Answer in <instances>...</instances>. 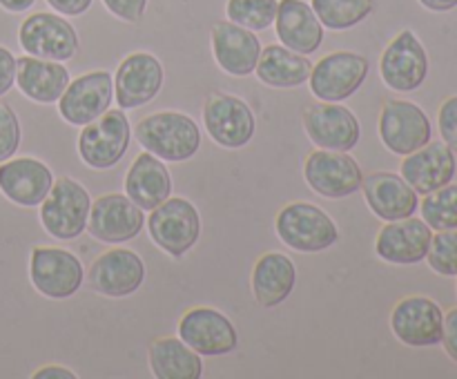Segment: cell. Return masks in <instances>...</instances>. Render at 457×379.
<instances>
[{
	"label": "cell",
	"mask_w": 457,
	"mask_h": 379,
	"mask_svg": "<svg viewBox=\"0 0 457 379\" xmlns=\"http://www.w3.org/2000/svg\"><path fill=\"white\" fill-rule=\"evenodd\" d=\"M125 194L143 210L150 212L172 194V177L170 169L152 152H143L129 165L125 174Z\"/></svg>",
	"instance_id": "obj_26"
},
{
	"label": "cell",
	"mask_w": 457,
	"mask_h": 379,
	"mask_svg": "<svg viewBox=\"0 0 457 379\" xmlns=\"http://www.w3.org/2000/svg\"><path fill=\"white\" fill-rule=\"evenodd\" d=\"M391 330L404 346H436L442 342L445 312L433 299L422 297V294L404 297L393 308Z\"/></svg>",
	"instance_id": "obj_18"
},
{
	"label": "cell",
	"mask_w": 457,
	"mask_h": 379,
	"mask_svg": "<svg viewBox=\"0 0 457 379\" xmlns=\"http://www.w3.org/2000/svg\"><path fill=\"white\" fill-rule=\"evenodd\" d=\"M455 169V152L445 141H428L413 154L404 156L400 172L418 194H428L453 181Z\"/></svg>",
	"instance_id": "obj_24"
},
{
	"label": "cell",
	"mask_w": 457,
	"mask_h": 379,
	"mask_svg": "<svg viewBox=\"0 0 457 379\" xmlns=\"http://www.w3.org/2000/svg\"><path fill=\"white\" fill-rule=\"evenodd\" d=\"M147 357L156 379H199L204 375L201 355L179 337L156 339Z\"/></svg>",
	"instance_id": "obj_30"
},
{
	"label": "cell",
	"mask_w": 457,
	"mask_h": 379,
	"mask_svg": "<svg viewBox=\"0 0 457 379\" xmlns=\"http://www.w3.org/2000/svg\"><path fill=\"white\" fill-rule=\"evenodd\" d=\"M379 138L397 156L413 154L433 136L427 111L411 101H388L379 111Z\"/></svg>",
	"instance_id": "obj_11"
},
{
	"label": "cell",
	"mask_w": 457,
	"mask_h": 379,
	"mask_svg": "<svg viewBox=\"0 0 457 379\" xmlns=\"http://www.w3.org/2000/svg\"><path fill=\"white\" fill-rule=\"evenodd\" d=\"M114 101V76L105 70L87 71L70 80L58 98V111L70 125L83 128L110 110Z\"/></svg>",
	"instance_id": "obj_15"
},
{
	"label": "cell",
	"mask_w": 457,
	"mask_h": 379,
	"mask_svg": "<svg viewBox=\"0 0 457 379\" xmlns=\"http://www.w3.org/2000/svg\"><path fill=\"white\" fill-rule=\"evenodd\" d=\"M18 43L29 56L43 61H71L79 52V34L65 16L38 12L25 18L18 29Z\"/></svg>",
	"instance_id": "obj_8"
},
{
	"label": "cell",
	"mask_w": 457,
	"mask_h": 379,
	"mask_svg": "<svg viewBox=\"0 0 457 379\" xmlns=\"http://www.w3.org/2000/svg\"><path fill=\"white\" fill-rule=\"evenodd\" d=\"M145 227L150 232V239L165 254H170L172 259H181L183 254L195 248L201 236L199 210L183 196H170L154 210H150Z\"/></svg>",
	"instance_id": "obj_4"
},
{
	"label": "cell",
	"mask_w": 457,
	"mask_h": 379,
	"mask_svg": "<svg viewBox=\"0 0 457 379\" xmlns=\"http://www.w3.org/2000/svg\"><path fill=\"white\" fill-rule=\"evenodd\" d=\"M36 0H0V7L9 13H22L27 9H31Z\"/></svg>",
	"instance_id": "obj_42"
},
{
	"label": "cell",
	"mask_w": 457,
	"mask_h": 379,
	"mask_svg": "<svg viewBox=\"0 0 457 379\" xmlns=\"http://www.w3.org/2000/svg\"><path fill=\"white\" fill-rule=\"evenodd\" d=\"M134 136L143 150L168 163L190 161L201 147V129L183 111H156L138 120Z\"/></svg>",
	"instance_id": "obj_1"
},
{
	"label": "cell",
	"mask_w": 457,
	"mask_h": 379,
	"mask_svg": "<svg viewBox=\"0 0 457 379\" xmlns=\"http://www.w3.org/2000/svg\"><path fill=\"white\" fill-rule=\"evenodd\" d=\"M21 120L12 105L0 101V163L12 159L21 147Z\"/></svg>",
	"instance_id": "obj_35"
},
{
	"label": "cell",
	"mask_w": 457,
	"mask_h": 379,
	"mask_svg": "<svg viewBox=\"0 0 457 379\" xmlns=\"http://www.w3.org/2000/svg\"><path fill=\"white\" fill-rule=\"evenodd\" d=\"M433 230L424 218L406 217L386 221L375 239V252L382 261L395 266H415L424 261L431 248Z\"/></svg>",
	"instance_id": "obj_20"
},
{
	"label": "cell",
	"mask_w": 457,
	"mask_h": 379,
	"mask_svg": "<svg viewBox=\"0 0 457 379\" xmlns=\"http://www.w3.org/2000/svg\"><path fill=\"white\" fill-rule=\"evenodd\" d=\"M418 210L431 230H453L457 227V183L451 181L424 194Z\"/></svg>",
	"instance_id": "obj_32"
},
{
	"label": "cell",
	"mask_w": 457,
	"mask_h": 379,
	"mask_svg": "<svg viewBox=\"0 0 457 379\" xmlns=\"http://www.w3.org/2000/svg\"><path fill=\"white\" fill-rule=\"evenodd\" d=\"M107 12L123 22H138L145 16L147 0H103Z\"/></svg>",
	"instance_id": "obj_37"
},
{
	"label": "cell",
	"mask_w": 457,
	"mask_h": 379,
	"mask_svg": "<svg viewBox=\"0 0 457 379\" xmlns=\"http://www.w3.org/2000/svg\"><path fill=\"white\" fill-rule=\"evenodd\" d=\"M312 62L303 54L293 52L284 45H268L262 49L254 74L263 85L275 89H293L308 83Z\"/></svg>",
	"instance_id": "obj_29"
},
{
	"label": "cell",
	"mask_w": 457,
	"mask_h": 379,
	"mask_svg": "<svg viewBox=\"0 0 457 379\" xmlns=\"http://www.w3.org/2000/svg\"><path fill=\"white\" fill-rule=\"evenodd\" d=\"M92 3L94 0H47L49 7L61 16H80L92 7Z\"/></svg>",
	"instance_id": "obj_40"
},
{
	"label": "cell",
	"mask_w": 457,
	"mask_h": 379,
	"mask_svg": "<svg viewBox=\"0 0 457 379\" xmlns=\"http://www.w3.org/2000/svg\"><path fill=\"white\" fill-rule=\"evenodd\" d=\"M297 268L284 252H266L253 268V294L262 308H277L293 294Z\"/></svg>",
	"instance_id": "obj_28"
},
{
	"label": "cell",
	"mask_w": 457,
	"mask_h": 379,
	"mask_svg": "<svg viewBox=\"0 0 457 379\" xmlns=\"http://www.w3.org/2000/svg\"><path fill=\"white\" fill-rule=\"evenodd\" d=\"M165 71L156 56L134 52L120 61L114 74V98L120 110H138L159 96Z\"/></svg>",
	"instance_id": "obj_16"
},
{
	"label": "cell",
	"mask_w": 457,
	"mask_h": 379,
	"mask_svg": "<svg viewBox=\"0 0 457 379\" xmlns=\"http://www.w3.org/2000/svg\"><path fill=\"white\" fill-rule=\"evenodd\" d=\"M420 4L428 12H451L457 7V0H420Z\"/></svg>",
	"instance_id": "obj_43"
},
{
	"label": "cell",
	"mask_w": 457,
	"mask_h": 379,
	"mask_svg": "<svg viewBox=\"0 0 457 379\" xmlns=\"http://www.w3.org/2000/svg\"><path fill=\"white\" fill-rule=\"evenodd\" d=\"M70 80V71L58 61H43L29 54L16 58V85L29 101L40 105L58 103Z\"/></svg>",
	"instance_id": "obj_27"
},
{
	"label": "cell",
	"mask_w": 457,
	"mask_h": 379,
	"mask_svg": "<svg viewBox=\"0 0 457 379\" xmlns=\"http://www.w3.org/2000/svg\"><path fill=\"white\" fill-rule=\"evenodd\" d=\"M38 208L45 232L58 241H71L87 230L92 196L76 178L62 177L54 181Z\"/></svg>",
	"instance_id": "obj_3"
},
{
	"label": "cell",
	"mask_w": 457,
	"mask_h": 379,
	"mask_svg": "<svg viewBox=\"0 0 457 379\" xmlns=\"http://www.w3.org/2000/svg\"><path fill=\"white\" fill-rule=\"evenodd\" d=\"M204 125L210 138L226 150H241L257 132V119L248 103L228 92L210 94L204 105Z\"/></svg>",
	"instance_id": "obj_7"
},
{
	"label": "cell",
	"mask_w": 457,
	"mask_h": 379,
	"mask_svg": "<svg viewBox=\"0 0 457 379\" xmlns=\"http://www.w3.org/2000/svg\"><path fill=\"white\" fill-rule=\"evenodd\" d=\"M79 375L71 373L70 368H65V366H43L40 370H36L34 373V379H76Z\"/></svg>",
	"instance_id": "obj_41"
},
{
	"label": "cell",
	"mask_w": 457,
	"mask_h": 379,
	"mask_svg": "<svg viewBox=\"0 0 457 379\" xmlns=\"http://www.w3.org/2000/svg\"><path fill=\"white\" fill-rule=\"evenodd\" d=\"M262 40L257 34L230 21H219L212 27V54L217 65L226 74L244 78L254 74L259 56H262Z\"/></svg>",
	"instance_id": "obj_22"
},
{
	"label": "cell",
	"mask_w": 457,
	"mask_h": 379,
	"mask_svg": "<svg viewBox=\"0 0 457 379\" xmlns=\"http://www.w3.org/2000/svg\"><path fill=\"white\" fill-rule=\"evenodd\" d=\"M54 185V172L38 159L21 156L0 163V192L21 208H38Z\"/></svg>",
	"instance_id": "obj_21"
},
{
	"label": "cell",
	"mask_w": 457,
	"mask_h": 379,
	"mask_svg": "<svg viewBox=\"0 0 457 379\" xmlns=\"http://www.w3.org/2000/svg\"><path fill=\"white\" fill-rule=\"evenodd\" d=\"M179 339L201 357L230 355L239 346V333L235 324L214 308H192L179 319Z\"/></svg>",
	"instance_id": "obj_13"
},
{
	"label": "cell",
	"mask_w": 457,
	"mask_h": 379,
	"mask_svg": "<svg viewBox=\"0 0 457 379\" xmlns=\"http://www.w3.org/2000/svg\"><path fill=\"white\" fill-rule=\"evenodd\" d=\"M275 230L281 243L303 254L324 252L339 239L337 223L320 205L306 201H295L281 208L275 218Z\"/></svg>",
	"instance_id": "obj_2"
},
{
	"label": "cell",
	"mask_w": 457,
	"mask_h": 379,
	"mask_svg": "<svg viewBox=\"0 0 457 379\" xmlns=\"http://www.w3.org/2000/svg\"><path fill=\"white\" fill-rule=\"evenodd\" d=\"M145 281V263L134 250L112 248L92 263L87 284L103 297L123 299L137 292Z\"/></svg>",
	"instance_id": "obj_19"
},
{
	"label": "cell",
	"mask_w": 457,
	"mask_h": 379,
	"mask_svg": "<svg viewBox=\"0 0 457 379\" xmlns=\"http://www.w3.org/2000/svg\"><path fill=\"white\" fill-rule=\"evenodd\" d=\"M275 34L281 45L293 52L311 56L324 43V25L312 7L303 0H279L275 18Z\"/></svg>",
	"instance_id": "obj_25"
},
{
	"label": "cell",
	"mask_w": 457,
	"mask_h": 379,
	"mask_svg": "<svg viewBox=\"0 0 457 379\" xmlns=\"http://www.w3.org/2000/svg\"><path fill=\"white\" fill-rule=\"evenodd\" d=\"M16 85V56L0 45V96Z\"/></svg>",
	"instance_id": "obj_38"
},
{
	"label": "cell",
	"mask_w": 457,
	"mask_h": 379,
	"mask_svg": "<svg viewBox=\"0 0 457 379\" xmlns=\"http://www.w3.org/2000/svg\"><path fill=\"white\" fill-rule=\"evenodd\" d=\"M132 141L125 110H107L79 134V154L92 169H110L120 163Z\"/></svg>",
	"instance_id": "obj_5"
},
{
	"label": "cell",
	"mask_w": 457,
	"mask_h": 379,
	"mask_svg": "<svg viewBox=\"0 0 457 379\" xmlns=\"http://www.w3.org/2000/svg\"><path fill=\"white\" fill-rule=\"evenodd\" d=\"M361 192L370 212L382 221L413 217L420 208V194L404 181L402 174L375 172L364 177Z\"/></svg>",
	"instance_id": "obj_23"
},
{
	"label": "cell",
	"mask_w": 457,
	"mask_h": 379,
	"mask_svg": "<svg viewBox=\"0 0 457 379\" xmlns=\"http://www.w3.org/2000/svg\"><path fill=\"white\" fill-rule=\"evenodd\" d=\"M446 355L457 364V308L445 312V330H442V342Z\"/></svg>",
	"instance_id": "obj_39"
},
{
	"label": "cell",
	"mask_w": 457,
	"mask_h": 379,
	"mask_svg": "<svg viewBox=\"0 0 457 379\" xmlns=\"http://www.w3.org/2000/svg\"><path fill=\"white\" fill-rule=\"evenodd\" d=\"M145 212L128 194H105L92 201L87 232L103 243H125L141 235Z\"/></svg>",
	"instance_id": "obj_17"
},
{
	"label": "cell",
	"mask_w": 457,
	"mask_h": 379,
	"mask_svg": "<svg viewBox=\"0 0 457 379\" xmlns=\"http://www.w3.org/2000/svg\"><path fill=\"white\" fill-rule=\"evenodd\" d=\"M29 279L43 297L70 299L83 285L85 270L80 259L70 250L38 245L31 250Z\"/></svg>",
	"instance_id": "obj_9"
},
{
	"label": "cell",
	"mask_w": 457,
	"mask_h": 379,
	"mask_svg": "<svg viewBox=\"0 0 457 379\" xmlns=\"http://www.w3.org/2000/svg\"><path fill=\"white\" fill-rule=\"evenodd\" d=\"M437 125H440V136L446 145L457 154V96L446 98L437 111Z\"/></svg>",
	"instance_id": "obj_36"
},
{
	"label": "cell",
	"mask_w": 457,
	"mask_h": 379,
	"mask_svg": "<svg viewBox=\"0 0 457 379\" xmlns=\"http://www.w3.org/2000/svg\"><path fill=\"white\" fill-rule=\"evenodd\" d=\"M279 0H228V21L250 31H263L275 25Z\"/></svg>",
	"instance_id": "obj_33"
},
{
	"label": "cell",
	"mask_w": 457,
	"mask_h": 379,
	"mask_svg": "<svg viewBox=\"0 0 457 379\" xmlns=\"http://www.w3.org/2000/svg\"><path fill=\"white\" fill-rule=\"evenodd\" d=\"M303 178L324 199H346L361 190L364 172L346 152H330L317 147L303 163Z\"/></svg>",
	"instance_id": "obj_10"
},
{
	"label": "cell",
	"mask_w": 457,
	"mask_h": 379,
	"mask_svg": "<svg viewBox=\"0 0 457 379\" xmlns=\"http://www.w3.org/2000/svg\"><path fill=\"white\" fill-rule=\"evenodd\" d=\"M427 263L442 276H457V227L437 230L428 248Z\"/></svg>",
	"instance_id": "obj_34"
},
{
	"label": "cell",
	"mask_w": 457,
	"mask_h": 379,
	"mask_svg": "<svg viewBox=\"0 0 457 379\" xmlns=\"http://www.w3.org/2000/svg\"><path fill=\"white\" fill-rule=\"evenodd\" d=\"M382 80L395 92H415L428 76V56L415 31L402 29L379 58Z\"/></svg>",
	"instance_id": "obj_14"
},
{
	"label": "cell",
	"mask_w": 457,
	"mask_h": 379,
	"mask_svg": "<svg viewBox=\"0 0 457 379\" xmlns=\"http://www.w3.org/2000/svg\"><path fill=\"white\" fill-rule=\"evenodd\" d=\"M303 129L312 145L330 152L355 150L361 138V125L357 116L342 103H315L302 114Z\"/></svg>",
	"instance_id": "obj_12"
},
{
	"label": "cell",
	"mask_w": 457,
	"mask_h": 379,
	"mask_svg": "<svg viewBox=\"0 0 457 379\" xmlns=\"http://www.w3.org/2000/svg\"><path fill=\"white\" fill-rule=\"evenodd\" d=\"M311 7L324 29L346 31L373 13L375 0H311Z\"/></svg>",
	"instance_id": "obj_31"
},
{
	"label": "cell",
	"mask_w": 457,
	"mask_h": 379,
	"mask_svg": "<svg viewBox=\"0 0 457 379\" xmlns=\"http://www.w3.org/2000/svg\"><path fill=\"white\" fill-rule=\"evenodd\" d=\"M370 71L369 58L355 52H333L312 65L308 85L317 101L342 103L366 83Z\"/></svg>",
	"instance_id": "obj_6"
}]
</instances>
